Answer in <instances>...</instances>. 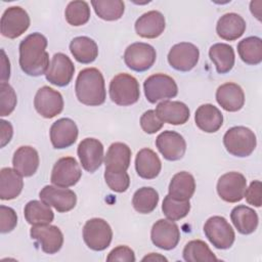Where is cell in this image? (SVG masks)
I'll return each instance as SVG.
<instances>
[{
	"label": "cell",
	"instance_id": "24",
	"mask_svg": "<svg viewBox=\"0 0 262 262\" xmlns=\"http://www.w3.org/2000/svg\"><path fill=\"white\" fill-rule=\"evenodd\" d=\"M39 164V154L32 146H19L13 154V169L18 172L23 177L33 176L37 172Z\"/></svg>",
	"mask_w": 262,
	"mask_h": 262
},
{
	"label": "cell",
	"instance_id": "8",
	"mask_svg": "<svg viewBox=\"0 0 262 262\" xmlns=\"http://www.w3.org/2000/svg\"><path fill=\"white\" fill-rule=\"evenodd\" d=\"M30 16L20 6H10L3 12L0 31L3 37L15 39L21 36L30 27Z\"/></svg>",
	"mask_w": 262,
	"mask_h": 262
},
{
	"label": "cell",
	"instance_id": "34",
	"mask_svg": "<svg viewBox=\"0 0 262 262\" xmlns=\"http://www.w3.org/2000/svg\"><path fill=\"white\" fill-rule=\"evenodd\" d=\"M24 215L26 221L32 226L50 224L54 219V213L50 206L37 200L27 203L24 209Z\"/></svg>",
	"mask_w": 262,
	"mask_h": 262
},
{
	"label": "cell",
	"instance_id": "36",
	"mask_svg": "<svg viewBox=\"0 0 262 262\" xmlns=\"http://www.w3.org/2000/svg\"><path fill=\"white\" fill-rule=\"evenodd\" d=\"M182 256L187 262L218 261V258L210 250L209 246L201 239H192L188 242L183 249Z\"/></svg>",
	"mask_w": 262,
	"mask_h": 262
},
{
	"label": "cell",
	"instance_id": "35",
	"mask_svg": "<svg viewBox=\"0 0 262 262\" xmlns=\"http://www.w3.org/2000/svg\"><path fill=\"white\" fill-rule=\"evenodd\" d=\"M237 52L245 63L259 64L262 61V40L256 36L247 37L238 42Z\"/></svg>",
	"mask_w": 262,
	"mask_h": 262
},
{
	"label": "cell",
	"instance_id": "13",
	"mask_svg": "<svg viewBox=\"0 0 262 262\" xmlns=\"http://www.w3.org/2000/svg\"><path fill=\"white\" fill-rule=\"evenodd\" d=\"M39 198L59 213L71 211L77 204V195L73 190L55 185L44 186L39 192Z\"/></svg>",
	"mask_w": 262,
	"mask_h": 262
},
{
	"label": "cell",
	"instance_id": "40",
	"mask_svg": "<svg viewBox=\"0 0 262 262\" xmlns=\"http://www.w3.org/2000/svg\"><path fill=\"white\" fill-rule=\"evenodd\" d=\"M162 211L169 220L177 221L187 216L190 211V203L189 201H179L173 199L167 194L163 200Z\"/></svg>",
	"mask_w": 262,
	"mask_h": 262
},
{
	"label": "cell",
	"instance_id": "49",
	"mask_svg": "<svg viewBox=\"0 0 262 262\" xmlns=\"http://www.w3.org/2000/svg\"><path fill=\"white\" fill-rule=\"evenodd\" d=\"M261 1H252L250 3V10L254 16L257 17L258 20H261Z\"/></svg>",
	"mask_w": 262,
	"mask_h": 262
},
{
	"label": "cell",
	"instance_id": "38",
	"mask_svg": "<svg viewBox=\"0 0 262 262\" xmlns=\"http://www.w3.org/2000/svg\"><path fill=\"white\" fill-rule=\"evenodd\" d=\"M91 5L96 15L107 21L120 19L125 11V3L121 0H92Z\"/></svg>",
	"mask_w": 262,
	"mask_h": 262
},
{
	"label": "cell",
	"instance_id": "47",
	"mask_svg": "<svg viewBox=\"0 0 262 262\" xmlns=\"http://www.w3.org/2000/svg\"><path fill=\"white\" fill-rule=\"evenodd\" d=\"M0 129H1V132H0V146L1 147H4L12 138V135H13V128H12V125L5 121V120H1L0 121Z\"/></svg>",
	"mask_w": 262,
	"mask_h": 262
},
{
	"label": "cell",
	"instance_id": "21",
	"mask_svg": "<svg viewBox=\"0 0 262 262\" xmlns=\"http://www.w3.org/2000/svg\"><path fill=\"white\" fill-rule=\"evenodd\" d=\"M166 28L165 16L158 10L143 13L135 21L136 34L142 38L155 39L164 33Z\"/></svg>",
	"mask_w": 262,
	"mask_h": 262
},
{
	"label": "cell",
	"instance_id": "44",
	"mask_svg": "<svg viewBox=\"0 0 262 262\" xmlns=\"http://www.w3.org/2000/svg\"><path fill=\"white\" fill-rule=\"evenodd\" d=\"M17 224V215L15 211L7 206H0V231L7 233L12 231Z\"/></svg>",
	"mask_w": 262,
	"mask_h": 262
},
{
	"label": "cell",
	"instance_id": "20",
	"mask_svg": "<svg viewBox=\"0 0 262 262\" xmlns=\"http://www.w3.org/2000/svg\"><path fill=\"white\" fill-rule=\"evenodd\" d=\"M78 157L84 170L95 172L103 161V145L96 138H85L78 145Z\"/></svg>",
	"mask_w": 262,
	"mask_h": 262
},
{
	"label": "cell",
	"instance_id": "46",
	"mask_svg": "<svg viewBox=\"0 0 262 262\" xmlns=\"http://www.w3.org/2000/svg\"><path fill=\"white\" fill-rule=\"evenodd\" d=\"M261 186L262 185L260 180H254L251 182L249 187L246 188L244 196L246 198V201L249 205H252L257 208L261 207V204H262Z\"/></svg>",
	"mask_w": 262,
	"mask_h": 262
},
{
	"label": "cell",
	"instance_id": "10",
	"mask_svg": "<svg viewBox=\"0 0 262 262\" xmlns=\"http://www.w3.org/2000/svg\"><path fill=\"white\" fill-rule=\"evenodd\" d=\"M82 176L81 168L73 157H63L54 164L50 181L59 187H71L76 185Z\"/></svg>",
	"mask_w": 262,
	"mask_h": 262
},
{
	"label": "cell",
	"instance_id": "27",
	"mask_svg": "<svg viewBox=\"0 0 262 262\" xmlns=\"http://www.w3.org/2000/svg\"><path fill=\"white\" fill-rule=\"evenodd\" d=\"M162 163L159 156L150 148L140 149L135 158V170L143 179H155L161 172Z\"/></svg>",
	"mask_w": 262,
	"mask_h": 262
},
{
	"label": "cell",
	"instance_id": "4",
	"mask_svg": "<svg viewBox=\"0 0 262 262\" xmlns=\"http://www.w3.org/2000/svg\"><path fill=\"white\" fill-rule=\"evenodd\" d=\"M223 144L226 150L238 158L249 157L257 145L255 133L245 126L229 128L223 136Z\"/></svg>",
	"mask_w": 262,
	"mask_h": 262
},
{
	"label": "cell",
	"instance_id": "33",
	"mask_svg": "<svg viewBox=\"0 0 262 262\" xmlns=\"http://www.w3.org/2000/svg\"><path fill=\"white\" fill-rule=\"evenodd\" d=\"M209 57L219 74L230 72L234 66L235 55L232 46L226 43L213 44L209 49Z\"/></svg>",
	"mask_w": 262,
	"mask_h": 262
},
{
	"label": "cell",
	"instance_id": "30",
	"mask_svg": "<svg viewBox=\"0 0 262 262\" xmlns=\"http://www.w3.org/2000/svg\"><path fill=\"white\" fill-rule=\"evenodd\" d=\"M230 219L237 229V231L242 234H251L253 233L259 222L257 212L245 205H238L231 210Z\"/></svg>",
	"mask_w": 262,
	"mask_h": 262
},
{
	"label": "cell",
	"instance_id": "17",
	"mask_svg": "<svg viewBox=\"0 0 262 262\" xmlns=\"http://www.w3.org/2000/svg\"><path fill=\"white\" fill-rule=\"evenodd\" d=\"M74 73L75 67L71 58L66 54L58 52L52 56L45 77L46 80L52 85L64 87L72 81Z\"/></svg>",
	"mask_w": 262,
	"mask_h": 262
},
{
	"label": "cell",
	"instance_id": "12",
	"mask_svg": "<svg viewBox=\"0 0 262 262\" xmlns=\"http://www.w3.org/2000/svg\"><path fill=\"white\" fill-rule=\"evenodd\" d=\"M216 188L220 199L227 203H237L244 198L247 180L239 172H228L218 179Z\"/></svg>",
	"mask_w": 262,
	"mask_h": 262
},
{
	"label": "cell",
	"instance_id": "23",
	"mask_svg": "<svg viewBox=\"0 0 262 262\" xmlns=\"http://www.w3.org/2000/svg\"><path fill=\"white\" fill-rule=\"evenodd\" d=\"M156 114L163 123L171 125H183L189 117L188 106L181 101L163 100L156 107Z\"/></svg>",
	"mask_w": 262,
	"mask_h": 262
},
{
	"label": "cell",
	"instance_id": "37",
	"mask_svg": "<svg viewBox=\"0 0 262 262\" xmlns=\"http://www.w3.org/2000/svg\"><path fill=\"white\" fill-rule=\"evenodd\" d=\"M159 203L158 191L149 186H143L137 189L132 198V205L135 211L140 214L151 213Z\"/></svg>",
	"mask_w": 262,
	"mask_h": 262
},
{
	"label": "cell",
	"instance_id": "2",
	"mask_svg": "<svg viewBox=\"0 0 262 262\" xmlns=\"http://www.w3.org/2000/svg\"><path fill=\"white\" fill-rule=\"evenodd\" d=\"M75 92L78 100L89 106L102 104L106 98L104 78L96 68H86L77 76Z\"/></svg>",
	"mask_w": 262,
	"mask_h": 262
},
{
	"label": "cell",
	"instance_id": "9",
	"mask_svg": "<svg viewBox=\"0 0 262 262\" xmlns=\"http://www.w3.org/2000/svg\"><path fill=\"white\" fill-rule=\"evenodd\" d=\"M157 58L156 49L143 42H135L129 45L124 52L126 66L135 72H144L150 69Z\"/></svg>",
	"mask_w": 262,
	"mask_h": 262
},
{
	"label": "cell",
	"instance_id": "11",
	"mask_svg": "<svg viewBox=\"0 0 262 262\" xmlns=\"http://www.w3.org/2000/svg\"><path fill=\"white\" fill-rule=\"evenodd\" d=\"M200 58L199 48L189 42H180L171 47L168 53V62L176 71L189 72Z\"/></svg>",
	"mask_w": 262,
	"mask_h": 262
},
{
	"label": "cell",
	"instance_id": "14",
	"mask_svg": "<svg viewBox=\"0 0 262 262\" xmlns=\"http://www.w3.org/2000/svg\"><path fill=\"white\" fill-rule=\"evenodd\" d=\"M62 95L49 86H43L36 92L34 106L37 113L46 119L54 118L63 110Z\"/></svg>",
	"mask_w": 262,
	"mask_h": 262
},
{
	"label": "cell",
	"instance_id": "31",
	"mask_svg": "<svg viewBox=\"0 0 262 262\" xmlns=\"http://www.w3.org/2000/svg\"><path fill=\"white\" fill-rule=\"evenodd\" d=\"M195 190L194 177L186 172L181 171L176 173L169 184V195L179 201H189Z\"/></svg>",
	"mask_w": 262,
	"mask_h": 262
},
{
	"label": "cell",
	"instance_id": "43",
	"mask_svg": "<svg viewBox=\"0 0 262 262\" xmlns=\"http://www.w3.org/2000/svg\"><path fill=\"white\" fill-rule=\"evenodd\" d=\"M164 123L157 116L156 111L148 110L140 117V127L147 134H155L160 131Z\"/></svg>",
	"mask_w": 262,
	"mask_h": 262
},
{
	"label": "cell",
	"instance_id": "16",
	"mask_svg": "<svg viewBox=\"0 0 262 262\" xmlns=\"http://www.w3.org/2000/svg\"><path fill=\"white\" fill-rule=\"evenodd\" d=\"M30 235L46 254L57 253L63 245V234L55 225H34L30 230Z\"/></svg>",
	"mask_w": 262,
	"mask_h": 262
},
{
	"label": "cell",
	"instance_id": "25",
	"mask_svg": "<svg viewBox=\"0 0 262 262\" xmlns=\"http://www.w3.org/2000/svg\"><path fill=\"white\" fill-rule=\"evenodd\" d=\"M246 27L247 25L243 16L234 12H228L218 19L216 33L223 40L234 41L244 35Z\"/></svg>",
	"mask_w": 262,
	"mask_h": 262
},
{
	"label": "cell",
	"instance_id": "41",
	"mask_svg": "<svg viewBox=\"0 0 262 262\" xmlns=\"http://www.w3.org/2000/svg\"><path fill=\"white\" fill-rule=\"evenodd\" d=\"M0 116L10 115L16 106L17 97L14 89L6 82L0 83Z\"/></svg>",
	"mask_w": 262,
	"mask_h": 262
},
{
	"label": "cell",
	"instance_id": "28",
	"mask_svg": "<svg viewBox=\"0 0 262 262\" xmlns=\"http://www.w3.org/2000/svg\"><path fill=\"white\" fill-rule=\"evenodd\" d=\"M131 162V149L123 142H114L110 145L104 156L105 170L127 171Z\"/></svg>",
	"mask_w": 262,
	"mask_h": 262
},
{
	"label": "cell",
	"instance_id": "45",
	"mask_svg": "<svg viewBox=\"0 0 262 262\" xmlns=\"http://www.w3.org/2000/svg\"><path fill=\"white\" fill-rule=\"evenodd\" d=\"M135 254L133 250L127 246H118L114 248L107 255L106 261H123V262H134Z\"/></svg>",
	"mask_w": 262,
	"mask_h": 262
},
{
	"label": "cell",
	"instance_id": "5",
	"mask_svg": "<svg viewBox=\"0 0 262 262\" xmlns=\"http://www.w3.org/2000/svg\"><path fill=\"white\" fill-rule=\"evenodd\" d=\"M204 232L209 242L217 249H229L235 239L232 226L222 216H212L204 224Z\"/></svg>",
	"mask_w": 262,
	"mask_h": 262
},
{
	"label": "cell",
	"instance_id": "15",
	"mask_svg": "<svg viewBox=\"0 0 262 262\" xmlns=\"http://www.w3.org/2000/svg\"><path fill=\"white\" fill-rule=\"evenodd\" d=\"M150 238L156 247L169 251L176 248L178 245L180 241V230L174 221L159 219L151 227Z\"/></svg>",
	"mask_w": 262,
	"mask_h": 262
},
{
	"label": "cell",
	"instance_id": "48",
	"mask_svg": "<svg viewBox=\"0 0 262 262\" xmlns=\"http://www.w3.org/2000/svg\"><path fill=\"white\" fill-rule=\"evenodd\" d=\"M9 77H10V62L5 54V51L1 49V75H0L1 82H6L7 80H9Z\"/></svg>",
	"mask_w": 262,
	"mask_h": 262
},
{
	"label": "cell",
	"instance_id": "3",
	"mask_svg": "<svg viewBox=\"0 0 262 262\" xmlns=\"http://www.w3.org/2000/svg\"><path fill=\"white\" fill-rule=\"evenodd\" d=\"M110 98L118 105L128 106L136 103L140 96L138 81L131 75L120 73L116 75L108 87Z\"/></svg>",
	"mask_w": 262,
	"mask_h": 262
},
{
	"label": "cell",
	"instance_id": "29",
	"mask_svg": "<svg viewBox=\"0 0 262 262\" xmlns=\"http://www.w3.org/2000/svg\"><path fill=\"white\" fill-rule=\"evenodd\" d=\"M24 187L23 176L14 169L6 167L0 171V199L9 201L17 198Z\"/></svg>",
	"mask_w": 262,
	"mask_h": 262
},
{
	"label": "cell",
	"instance_id": "22",
	"mask_svg": "<svg viewBox=\"0 0 262 262\" xmlns=\"http://www.w3.org/2000/svg\"><path fill=\"white\" fill-rule=\"evenodd\" d=\"M216 100L226 112H237L245 104V93L242 87L228 82L220 85L216 90Z\"/></svg>",
	"mask_w": 262,
	"mask_h": 262
},
{
	"label": "cell",
	"instance_id": "42",
	"mask_svg": "<svg viewBox=\"0 0 262 262\" xmlns=\"http://www.w3.org/2000/svg\"><path fill=\"white\" fill-rule=\"evenodd\" d=\"M104 180L107 186L115 192H124L130 185V177L126 171L104 170Z\"/></svg>",
	"mask_w": 262,
	"mask_h": 262
},
{
	"label": "cell",
	"instance_id": "32",
	"mask_svg": "<svg viewBox=\"0 0 262 262\" xmlns=\"http://www.w3.org/2000/svg\"><path fill=\"white\" fill-rule=\"evenodd\" d=\"M70 51L77 61L85 64L93 62L98 56L96 42L86 36L74 38L70 43Z\"/></svg>",
	"mask_w": 262,
	"mask_h": 262
},
{
	"label": "cell",
	"instance_id": "19",
	"mask_svg": "<svg viewBox=\"0 0 262 262\" xmlns=\"http://www.w3.org/2000/svg\"><path fill=\"white\" fill-rule=\"evenodd\" d=\"M78 127L69 118H61L55 121L49 131L50 141L54 148L62 149L73 145L78 138Z\"/></svg>",
	"mask_w": 262,
	"mask_h": 262
},
{
	"label": "cell",
	"instance_id": "6",
	"mask_svg": "<svg viewBox=\"0 0 262 262\" xmlns=\"http://www.w3.org/2000/svg\"><path fill=\"white\" fill-rule=\"evenodd\" d=\"M143 90L147 101L150 103L173 98L178 94V87L175 80L161 73L147 77L143 83Z\"/></svg>",
	"mask_w": 262,
	"mask_h": 262
},
{
	"label": "cell",
	"instance_id": "7",
	"mask_svg": "<svg viewBox=\"0 0 262 262\" xmlns=\"http://www.w3.org/2000/svg\"><path fill=\"white\" fill-rule=\"evenodd\" d=\"M83 239L89 249L93 251H103L112 243V227L104 219H89L83 227Z\"/></svg>",
	"mask_w": 262,
	"mask_h": 262
},
{
	"label": "cell",
	"instance_id": "50",
	"mask_svg": "<svg viewBox=\"0 0 262 262\" xmlns=\"http://www.w3.org/2000/svg\"><path fill=\"white\" fill-rule=\"evenodd\" d=\"M142 261H168V259L158 253H150L142 258Z\"/></svg>",
	"mask_w": 262,
	"mask_h": 262
},
{
	"label": "cell",
	"instance_id": "39",
	"mask_svg": "<svg viewBox=\"0 0 262 262\" xmlns=\"http://www.w3.org/2000/svg\"><path fill=\"white\" fill-rule=\"evenodd\" d=\"M64 17L69 25L80 27L88 23L90 18V7L86 1H71L64 10Z\"/></svg>",
	"mask_w": 262,
	"mask_h": 262
},
{
	"label": "cell",
	"instance_id": "1",
	"mask_svg": "<svg viewBox=\"0 0 262 262\" xmlns=\"http://www.w3.org/2000/svg\"><path fill=\"white\" fill-rule=\"evenodd\" d=\"M47 39L41 33L28 35L19 44V66L28 76L39 77L47 73L50 62L46 51Z\"/></svg>",
	"mask_w": 262,
	"mask_h": 262
},
{
	"label": "cell",
	"instance_id": "26",
	"mask_svg": "<svg viewBox=\"0 0 262 262\" xmlns=\"http://www.w3.org/2000/svg\"><path fill=\"white\" fill-rule=\"evenodd\" d=\"M195 125L206 133L217 132L223 124V115L220 110L211 104L205 103L200 105L194 114Z\"/></svg>",
	"mask_w": 262,
	"mask_h": 262
},
{
	"label": "cell",
	"instance_id": "18",
	"mask_svg": "<svg viewBox=\"0 0 262 262\" xmlns=\"http://www.w3.org/2000/svg\"><path fill=\"white\" fill-rule=\"evenodd\" d=\"M156 146L168 161L182 159L186 150V142L183 136L171 130L163 131L157 136Z\"/></svg>",
	"mask_w": 262,
	"mask_h": 262
}]
</instances>
